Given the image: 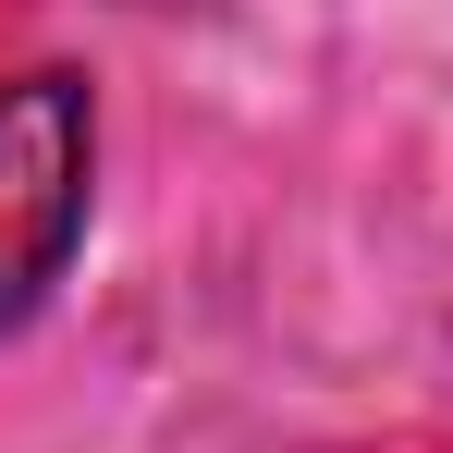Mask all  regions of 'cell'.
Returning a JSON list of instances; mask_svg holds the SVG:
<instances>
[{"mask_svg": "<svg viewBox=\"0 0 453 453\" xmlns=\"http://www.w3.org/2000/svg\"><path fill=\"white\" fill-rule=\"evenodd\" d=\"M98 184V98L86 74H0V331H25L86 245Z\"/></svg>", "mask_w": 453, "mask_h": 453, "instance_id": "1", "label": "cell"}]
</instances>
